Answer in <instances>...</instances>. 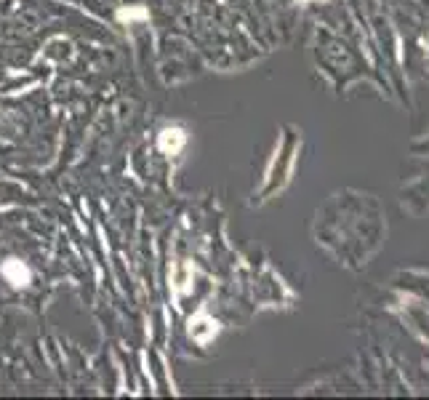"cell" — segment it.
Returning a JSON list of instances; mask_svg holds the SVG:
<instances>
[{
  "instance_id": "6da1fadb",
  "label": "cell",
  "mask_w": 429,
  "mask_h": 400,
  "mask_svg": "<svg viewBox=\"0 0 429 400\" xmlns=\"http://www.w3.org/2000/svg\"><path fill=\"white\" fill-rule=\"evenodd\" d=\"M216 334H219V323H216L208 312H197L193 320H190V336H193L195 341L206 344V341H211Z\"/></svg>"
},
{
  "instance_id": "7a4b0ae2",
  "label": "cell",
  "mask_w": 429,
  "mask_h": 400,
  "mask_svg": "<svg viewBox=\"0 0 429 400\" xmlns=\"http://www.w3.org/2000/svg\"><path fill=\"white\" fill-rule=\"evenodd\" d=\"M184 145H187V133H184V128H176V126L174 128H163L160 136H158V147L168 152V155H176Z\"/></svg>"
},
{
  "instance_id": "3957f363",
  "label": "cell",
  "mask_w": 429,
  "mask_h": 400,
  "mask_svg": "<svg viewBox=\"0 0 429 400\" xmlns=\"http://www.w3.org/2000/svg\"><path fill=\"white\" fill-rule=\"evenodd\" d=\"M3 275H6V281L14 283V286H27L30 283V269L22 262H16V259H8L3 265Z\"/></svg>"
},
{
  "instance_id": "277c9868",
  "label": "cell",
  "mask_w": 429,
  "mask_h": 400,
  "mask_svg": "<svg viewBox=\"0 0 429 400\" xmlns=\"http://www.w3.org/2000/svg\"><path fill=\"white\" fill-rule=\"evenodd\" d=\"M171 283H174V291H176V294H184V291L190 288V283H193V267L190 265H176Z\"/></svg>"
},
{
  "instance_id": "5b68a950",
  "label": "cell",
  "mask_w": 429,
  "mask_h": 400,
  "mask_svg": "<svg viewBox=\"0 0 429 400\" xmlns=\"http://www.w3.org/2000/svg\"><path fill=\"white\" fill-rule=\"evenodd\" d=\"M118 16L123 19V22H131V19H144L147 11H144V8H136V11H120Z\"/></svg>"
}]
</instances>
